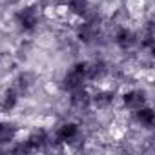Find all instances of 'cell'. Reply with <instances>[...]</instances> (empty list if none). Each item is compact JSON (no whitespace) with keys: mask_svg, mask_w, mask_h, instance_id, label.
I'll list each match as a JSON object with an SVG mask.
<instances>
[{"mask_svg":"<svg viewBox=\"0 0 155 155\" xmlns=\"http://www.w3.org/2000/svg\"><path fill=\"white\" fill-rule=\"evenodd\" d=\"M11 22H13V28L20 35L31 37V35L38 33V29L42 28V24L48 22V18H46V11H44L40 2L28 0L26 4H22L20 8H17L13 11Z\"/></svg>","mask_w":155,"mask_h":155,"instance_id":"cell-1","label":"cell"},{"mask_svg":"<svg viewBox=\"0 0 155 155\" xmlns=\"http://www.w3.org/2000/svg\"><path fill=\"white\" fill-rule=\"evenodd\" d=\"M126 120H128L131 126L139 128V130L151 131V128H153V124H155V113H153L151 104H146V106H142V108H139V110L128 113V115H126Z\"/></svg>","mask_w":155,"mask_h":155,"instance_id":"cell-2","label":"cell"},{"mask_svg":"<svg viewBox=\"0 0 155 155\" xmlns=\"http://www.w3.org/2000/svg\"><path fill=\"white\" fill-rule=\"evenodd\" d=\"M8 75V68H6V62H4V58L0 57V79L2 77H6Z\"/></svg>","mask_w":155,"mask_h":155,"instance_id":"cell-3","label":"cell"}]
</instances>
